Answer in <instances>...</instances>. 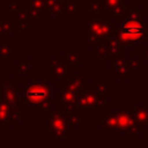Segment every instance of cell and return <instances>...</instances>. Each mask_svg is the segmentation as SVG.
Wrapping results in <instances>:
<instances>
[{"instance_id": "obj_2", "label": "cell", "mask_w": 148, "mask_h": 148, "mask_svg": "<svg viewBox=\"0 0 148 148\" xmlns=\"http://www.w3.org/2000/svg\"><path fill=\"white\" fill-rule=\"evenodd\" d=\"M116 30V37L124 47L148 40V24L142 18L120 20Z\"/></svg>"}, {"instance_id": "obj_5", "label": "cell", "mask_w": 148, "mask_h": 148, "mask_svg": "<svg viewBox=\"0 0 148 148\" xmlns=\"http://www.w3.org/2000/svg\"><path fill=\"white\" fill-rule=\"evenodd\" d=\"M21 86L16 83L8 74H0V101H3L10 106H20L24 101H20Z\"/></svg>"}, {"instance_id": "obj_9", "label": "cell", "mask_w": 148, "mask_h": 148, "mask_svg": "<svg viewBox=\"0 0 148 148\" xmlns=\"http://www.w3.org/2000/svg\"><path fill=\"white\" fill-rule=\"evenodd\" d=\"M15 22V32H31L32 15L27 6H22L18 14L14 17Z\"/></svg>"}, {"instance_id": "obj_31", "label": "cell", "mask_w": 148, "mask_h": 148, "mask_svg": "<svg viewBox=\"0 0 148 148\" xmlns=\"http://www.w3.org/2000/svg\"><path fill=\"white\" fill-rule=\"evenodd\" d=\"M60 2H64V3H66V2H71V1H73V0H59Z\"/></svg>"}, {"instance_id": "obj_20", "label": "cell", "mask_w": 148, "mask_h": 148, "mask_svg": "<svg viewBox=\"0 0 148 148\" xmlns=\"http://www.w3.org/2000/svg\"><path fill=\"white\" fill-rule=\"evenodd\" d=\"M118 120H119V127L120 132H126L131 126H133L136 121L134 120L131 112L127 111H120L118 112Z\"/></svg>"}, {"instance_id": "obj_8", "label": "cell", "mask_w": 148, "mask_h": 148, "mask_svg": "<svg viewBox=\"0 0 148 148\" xmlns=\"http://www.w3.org/2000/svg\"><path fill=\"white\" fill-rule=\"evenodd\" d=\"M46 72L52 80H64L73 74L62 58H47L46 59Z\"/></svg>"}, {"instance_id": "obj_11", "label": "cell", "mask_w": 148, "mask_h": 148, "mask_svg": "<svg viewBox=\"0 0 148 148\" xmlns=\"http://www.w3.org/2000/svg\"><path fill=\"white\" fill-rule=\"evenodd\" d=\"M61 58L71 71L77 69L79 66L84 62V54L81 53L77 47H68L66 53H62Z\"/></svg>"}, {"instance_id": "obj_28", "label": "cell", "mask_w": 148, "mask_h": 148, "mask_svg": "<svg viewBox=\"0 0 148 148\" xmlns=\"http://www.w3.org/2000/svg\"><path fill=\"white\" fill-rule=\"evenodd\" d=\"M88 7L89 14H99L101 12H103V7L99 0H90L88 2Z\"/></svg>"}, {"instance_id": "obj_21", "label": "cell", "mask_w": 148, "mask_h": 148, "mask_svg": "<svg viewBox=\"0 0 148 148\" xmlns=\"http://www.w3.org/2000/svg\"><path fill=\"white\" fill-rule=\"evenodd\" d=\"M94 90L103 96L110 95V80L109 79H95L94 80Z\"/></svg>"}, {"instance_id": "obj_24", "label": "cell", "mask_w": 148, "mask_h": 148, "mask_svg": "<svg viewBox=\"0 0 148 148\" xmlns=\"http://www.w3.org/2000/svg\"><path fill=\"white\" fill-rule=\"evenodd\" d=\"M21 8H22V3H21L20 0L13 1V2H10L9 5L3 6V9H5L7 13H9V16L13 17V18L18 14V12L21 10Z\"/></svg>"}, {"instance_id": "obj_19", "label": "cell", "mask_w": 148, "mask_h": 148, "mask_svg": "<svg viewBox=\"0 0 148 148\" xmlns=\"http://www.w3.org/2000/svg\"><path fill=\"white\" fill-rule=\"evenodd\" d=\"M16 44L13 42H0V59H15Z\"/></svg>"}, {"instance_id": "obj_10", "label": "cell", "mask_w": 148, "mask_h": 148, "mask_svg": "<svg viewBox=\"0 0 148 148\" xmlns=\"http://www.w3.org/2000/svg\"><path fill=\"white\" fill-rule=\"evenodd\" d=\"M98 126L102 127L105 133L120 132L119 120H118V112L104 111V114L98 118Z\"/></svg>"}, {"instance_id": "obj_7", "label": "cell", "mask_w": 148, "mask_h": 148, "mask_svg": "<svg viewBox=\"0 0 148 148\" xmlns=\"http://www.w3.org/2000/svg\"><path fill=\"white\" fill-rule=\"evenodd\" d=\"M114 57H126V47H124L120 44V42L117 39L116 36L99 44L95 49V53H94L95 59H99V58L111 59Z\"/></svg>"}, {"instance_id": "obj_4", "label": "cell", "mask_w": 148, "mask_h": 148, "mask_svg": "<svg viewBox=\"0 0 148 148\" xmlns=\"http://www.w3.org/2000/svg\"><path fill=\"white\" fill-rule=\"evenodd\" d=\"M47 116V125L46 132L53 134L52 142L53 143H61L64 139L68 136L69 133L74 131V124L72 123L71 118L65 114L62 111H49L46 112Z\"/></svg>"}, {"instance_id": "obj_25", "label": "cell", "mask_w": 148, "mask_h": 148, "mask_svg": "<svg viewBox=\"0 0 148 148\" xmlns=\"http://www.w3.org/2000/svg\"><path fill=\"white\" fill-rule=\"evenodd\" d=\"M103 7V10H109L113 9L117 7H123L126 6V0H99Z\"/></svg>"}, {"instance_id": "obj_3", "label": "cell", "mask_w": 148, "mask_h": 148, "mask_svg": "<svg viewBox=\"0 0 148 148\" xmlns=\"http://www.w3.org/2000/svg\"><path fill=\"white\" fill-rule=\"evenodd\" d=\"M53 90L47 81L32 79L25 84V102L34 105L37 112H49L52 108Z\"/></svg>"}, {"instance_id": "obj_14", "label": "cell", "mask_w": 148, "mask_h": 148, "mask_svg": "<svg viewBox=\"0 0 148 148\" xmlns=\"http://www.w3.org/2000/svg\"><path fill=\"white\" fill-rule=\"evenodd\" d=\"M136 73V69L132 67L128 61V58H124L119 66L114 69V79L116 80H131L132 76Z\"/></svg>"}, {"instance_id": "obj_12", "label": "cell", "mask_w": 148, "mask_h": 148, "mask_svg": "<svg viewBox=\"0 0 148 148\" xmlns=\"http://www.w3.org/2000/svg\"><path fill=\"white\" fill-rule=\"evenodd\" d=\"M88 84H89V80L86 79L82 74H77V75L72 74L71 76L61 80V88L68 89L72 91H76V92L82 91L83 87H86Z\"/></svg>"}, {"instance_id": "obj_17", "label": "cell", "mask_w": 148, "mask_h": 148, "mask_svg": "<svg viewBox=\"0 0 148 148\" xmlns=\"http://www.w3.org/2000/svg\"><path fill=\"white\" fill-rule=\"evenodd\" d=\"M10 16H0V38H9L15 32V22Z\"/></svg>"}, {"instance_id": "obj_30", "label": "cell", "mask_w": 148, "mask_h": 148, "mask_svg": "<svg viewBox=\"0 0 148 148\" xmlns=\"http://www.w3.org/2000/svg\"><path fill=\"white\" fill-rule=\"evenodd\" d=\"M141 57H142V59H145L146 62L148 64V47H142V49H141Z\"/></svg>"}, {"instance_id": "obj_32", "label": "cell", "mask_w": 148, "mask_h": 148, "mask_svg": "<svg viewBox=\"0 0 148 148\" xmlns=\"http://www.w3.org/2000/svg\"><path fill=\"white\" fill-rule=\"evenodd\" d=\"M142 1H148V0H142Z\"/></svg>"}, {"instance_id": "obj_29", "label": "cell", "mask_w": 148, "mask_h": 148, "mask_svg": "<svg viewBox=\"0 0 148 148\" xmlns=\"http://www.w3.org/2000/svg\"><path fill=\"white\" fill-rule=\"evenodd\" d=\"M128 61H130V64L132 65V67L134 69L139 71V69L142 68V60L141 59H139V58H128Z\"/></svg>"}, {"instance_id": "obj_1", "label": "cell", "mask_w": 148, "mask_h": 148, "mask_svg": "<svg viewBox=\"0 0 148 148\" xmlns=\"http://www.w3.org/2000/svg\"><path fill=\"white\" fill-rule=\"evenodd\" d=\"M116 21L110 16L99 14H88V20L83 22V42L89 49H96L99 44L116 36Z\"/></svg>"}, {"instance_id": "obj_27", "label": "cell", "mask_w": 148, "mask_h": 148, "mask_svg": "<svg viewBox=\"0 0 148 148\" xmlns=\"http://www.w3.org/2000/svg\"><path fill=\"white\" fill-rule=\"evenodd\" d=\"M140 125L138 123H135L133 126H131L126 132H125V135L127 138H141L142 136V133H141V130H140Z\"/></svg>"}, {"instance_id": "obj_16", "label": "cell", "mask_w": 148, "mask_h": 148, "mask_svg": "<svg viewBox=\"0 0 148 148\" xmlns=\"http://www.w3.org/2000/svg\"><path fill=\"white\" fill-rule=\"evenodd\" d=\"M131 113L140 126L148 127V105H132Z\"/></svg>"}, {"instance_id": "obj_15", "label": "cell", "mask_w": 148, "mask_h": 148, "mask_svg": "<svg viewBox=\"0 0 148 148\" xmlns=\"http://www.w3.org/2000/svg\"><path fill=\"white\" fill-rule=\"evenodd\" d=\"M56 16H60V17H77L79 16V1L77 0H73L71 2H61Z\"/></svg>"}, {"instance_id": "obj_22", "label": "cell", "mask_w": 148, "mask_h": 148, "mask_svg": "<svg viewBox=\"0 0 148 148\" xmlns=\"http://www.w3.org/2000/svg\"><path fill=\"white\" fill-rule=\"evenodd\" d=\"M31 58H22L20 62L15 64L14 72L16 75H30L31 74Z\"/></svg>"}, {"instance_id": "obj_13", "label": "cell", "mask_w": 148, "mask_h": 148, "mask_svg": "<svg viewBox=\"0 0 148 148\" xmlns=\"http://www.w3.org/2000/svg\"><path fill=\"white\" fill-rule=\"evenodd\" d=\"M45 5L46 0H25V6L31 12L34 22H40L44 17Z\"/></svg>"}, {"instance_id": "obj_23", "label": "cell", "mask_w": 148, "mask_h": 148, "mask_svg": "<svg viewBox=\"0 0 148 148\" xmlns=\"http://www.w3.org/2000/svg\"><path fill=\"white\" fill-rule=\"evenodd\" d=\"M142 7L141 6H126V12L121 20H135V18H142Z\"/></svg>"}, {"instance_id": "obj_6", "label": "cell", "mask_w": 148, "mask_h": 148, "mask_svg": "<svg viewBox=\"0 0 148 148\" xmlns=\"http://www.w3.org/2000/svg\"><path fill=\"white\" fill-rule=\"evenodd\" d=\"M110 105V101L105 98V96L97 94L95 90H82L79 99L77 108L80 111L91 110L96 112L104 111L106 106Z\"/></svg>"}, {"instance_id": "obj_26", "label": "cell", "mask_w": 148, "mask_h": 148, "mask_svg": "<svg viewBox=\"0 0 148 148\" xmlns=\"http://www.w3.org/2000/svg\"><path fill=\"white\" fill-rule=\"evenodd\" d=\"M126 12V6H123V7H117V8H113V9H109V16L116 21L117 23L121 20V17L124 16Z\"/></svg>"}, {"instance_id": "obj_18", "label": "cell", "mask_w": 148, "mask_h": 148, "mask_svg": "<svg viewBox=\"0 0 148 148\" xmlns=\"http://www.w3.org/2000/svg\"><path fill=\"white\" fill-rule=\"evenodd\" d=\"M13 121L14 118L10 106L3 101H0V127H9Z\"/></svg>"}]
</instances>
